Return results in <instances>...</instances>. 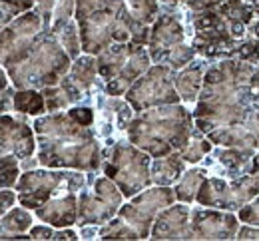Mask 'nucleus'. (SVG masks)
<instances>
[{
    "mask_svg": "<svg viewBox=\"0 0 259 241\" xmlns=\"http://www.w3.org/2000/svg\"><path fill=\"white\" fill-rule=\"evenodd\" d=\"M32 150V134L26 124L10 116H0V154L14 152L18 158H28Z\"/></svg>",
    "mask_w": 259,
    "mask_h": 241,
    "instance_id": "obj_1",
    "label": "nucleus"
},
{
    "mask_svg": "<svg viewBox=\"0 0 259 241\" xmlns=\"http://www.w3.org/2000/svg\"><path fill=\"white\" fill-rule=\"evenodd\" d=\"M74 200L68 198V200H60L56 204H50L46 209H38V215L42 219H48L50 223L62 227V225H70L74 221Z\"/></svg>",
    "mask_w": 259,
    "mask_h": 241,
    "instance_id": "obj_2",
    "label": "nucleus"
},
{
    "mask_svg": "<svg viewBox=\"0 0 259 241\" xmlns=\"http://www.w3.org/2000/svg\"><path fill=\"white\" fill-rule=\"evenodd\" d=\"M14 108L24 114H42L44 112V98L38 92H18L14 94Z\"/></svg>",
    "mask_w": 259,
    "mask_h": 241,
    "instance_id": "obj_3",
    "label": "nucleus"
},
{
    "mask_svg": "<svg viewBox=\"0 0 259 241\" xmlns=\"http://www.w3.org/2000/svg\"><path fill=\"white\" fill-rule=\"evenodd\" d=\"M18 166L14 158H0V187H10L16 181Z\"/></svg>",
    "mask_w": 259,
    "mask_h": 241,
    "instance_id": "obj_4",
    "label": "nucleus"
},
{
    "mask_svg": "<svg viewBox=\"0 0 259 241\" xmlns=\"http://www.w3.org/2000/svg\"><path fill=\"white\" fill-rule=\"evenodd\" d=\"M70 118H74L76 122H80V126H86L92 122V112L86 110V108H78V110H72L70 112Z\"/></svg>",
    "mask_w": 259,
    "mask_h": 241,
    "instance_id": "obj_5",
    "label": "nucleus"
},
{
    "mask_svg": "<svg viewBox=\"0 0 259 241\" xmlns=\"http://www.w3.org/2000/svg\"><path fill=\"white\" fill-rule=\"evenodd\" d=\"M12 204H14V194L8 191V189L0 191V219H2V215L6 213V209H10Z\"/></svg>",
    "mask_w": 259,
    "mask_h": 241,
    "instance_id": "obj_6",
    "label": "nucleus"
},
{
    "mask_svg": "<svg viewBox=\"0 0 259 241\" xmlns=\"http://www.w3.org/2000/svg\"><path fill=\"white\" fill-rule=\"evenodd\" d=\"M30 237L32 239H54V231L48 227H34L30 231Z\"/></svg>",
    "mask_w": 259,
    "mask_h": 241,
    "instance_id": "obj_7",
    "label": "nucleus"
},
{
    "mask_svg": "<svg viewBox=\"0 0 259 241\" xmlns=\"http://www.w3.org/2000/svg\"><path fill=\"white\" fill-rule=\"evenodd\" d=\"M54 239H76V233L74 231H58V233H54Z\"/></svg>",
    "mask_w": 259,
    "mask_h": 241,
    "instance_id": "obj_8",
    "label": "nucleus"
},
{
    "mask_svg": "<svg viewBox=\"0 0 259 241\" xmlns=\"http://www.w3.org/2000/svg\"><path fill=\"white\" fill-rule=\"evenodd\" d=\"M6 86H8V80H6V74L0 70V92L2 90H6Z\"/></svg>",
    "mask_w": 259,
    "mask_h": 241,
    "instance_id": "obj_9",
    "label": "nucleus"
}]
</instances>
